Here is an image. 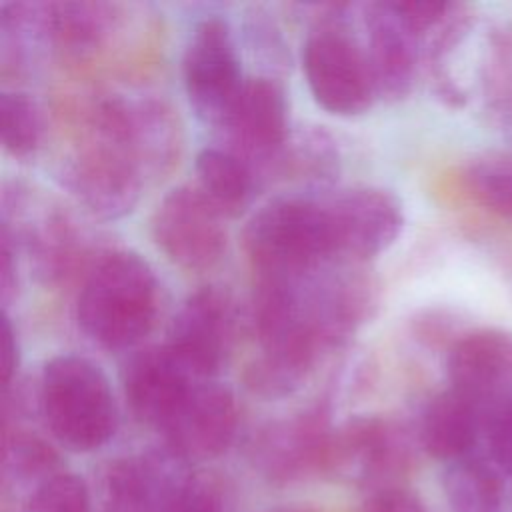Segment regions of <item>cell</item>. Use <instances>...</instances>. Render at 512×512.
I'll list each match as a JSON object with an SVG mask.
<instances>
[{
    "mask_svg": "<svg viewBox=\"0 0 512 512\" xmlns=\"http://www.w3.org/2000/svg\"><path fill=\"white\" fill-rule=\"evenodd\" d=\"M158 314V280L130 250L100 254L88 268L76 304L82 332L108 350L140 344Z\"/></svg>",
    "mask_w": 512,
    "mask_h": 512,
    "instance_id": "6da1fadb",
    "label": "cell"
},
{
    "mask_svg": "<svg viewBox=\"0 0 512 512\" xmlns=\"http://www.w3.org/2000/svg\"><path fill=\"white\" fill-rule=\"evenodd\" d=\"M244 248L258 278L312 276L334 260L326 202L304 196L266 202L244 228Z\"/></svg>",
    "mask_w": 512,
    "mask_h": 512,
    "instance_id": "7a4b0ae2",
    "label": "cell"
},
{
    "mask_svg": "<svg viewBox=\"0 0 512 512\" xmlns=\"http://www.w3.org/2000/svg\"><path fill=\"white\" fill-rule=\"evenodd\" d=\"M38 404L50 434L74 452L102 448L118 426V408L106 374L78 354H58L44 364Z\"/></svg>",
    "mask_w": 512,
    "mask_h": 512,
    "instance_id": "3957f363",
    "label": "cell"
},
{
    "mask_svg": "<svg viewBox=\"0 0 512 512\" xmlns=\"http://www.w3.org/2000/svg\"><path fill=\"white\" fill-rule=\"evenodd\" d=\"M302 70L312 98L330 114L358 116L378 98L364 46L336 20L310 30L302 44Z\"/></svg>",
    "mask_w": 512,
    "mask_h": 512,
    "instance_id": "277c9868",
    "label": "cell"
},
{
    "mask_svg": "<svg viewBox=\"0 0 512 512\" xmlns=\"http://www.w3.org/2000/svg\"><path fill=\"white\" fill-rule=\"evenodd\" d=\"M58 180L88 214L116 220L136 206L144 172L124 148L88 132L62 158Z\"/></svg>",
    "mask_w": 512,
    "mask_h": 512,
    "instance_id": "5b68a950",
    "label": "cell"
},
{
    "mask_svg": "<svg viewBox=\"0 0 512 512\" xmlns=\"http://www.w3.org/2000/svg\"><path fill=\"white\" fill-rule=\"evenodd\" d=\"M184 90L200 120L222 126L244 76L230 24L210 14L194 24L182 58Z\"/></svg>",
    "mask_w": 512,
    "mask_h": 512,
    "instance_id": "8992f818",
    "label": "cell"
},
{
    "mask_svg": "<svg viewBox=\"0 0 512 512\" xmlns=\"http://www.w3.org/2000/svg\"><path fill=\"white\" fill-rule=\"evenodd\" d=\"M152 236L162 254L186 270L212 268L226 250L224 214L198 186H176L156 206Z\"/></svg>",
    "mask_w": 512,
    "mask_h": 512,
    "instance_id": "52a82bcc",
    "label": "cell"
},
{
    "mask_svg": "<svg viewBox=\"0 0 512 512\" xmlns=\"http://www.w3.org/2000/svg\"><path fill=\"white\" fill-rule=\"evenodd\" d=\"M410 466V444L402 428L380 416H358L334 430L328 474L350 480L372 494L398 486Z\"/></svg>",
    "mask_w": 512,
    "mask_h": 512,
    "instance_id": "ba28073f",
    "label": "cell"
},
{
    "mask_svg": "<svg viewBox=\"0 0 512 512\" xmlns=\"http://www.w3.org/2000/svg\"><path fill=\"white\" fill-rule=\"evenodd\" d=\"M334 258L364 262L388 250L404 226L400 198L378 186L350 188L326 202Z\"/></svg>",
    "mask_w": 512,
    "mask_h": 512,
    "instance_id": "9c48e42d",
    "label": "cell"
},
{
    "mask_svg": "<svg viewBox=\"0 0 512 512\" xmlns=\"http://www.w3.org/2000/svg\"><path fill=\"white\" fill-rule=\"evenodd\" d=\"M192 476L190 464L166 444L108 464L98 512H168Z\"/></svg>",
    "mask_w": 512,
    "mask_h": 512,
    "instance_id": "30bf717a",
    "label": "cell"
},
{
    "mask_svg": "<svg viewBox=\"0 0 512 512\" xmlns=\"http://www.w3.org/2000/svg\"><path fill=\"white\" fill-rule=\"evenodd\" d=\"M238 430V404L230 388L196 382L160 430L166 446L188 464L224 454Z\"/></svg>",
    "mask_w": 512,
    "mask_h": 512,
    "instance_id": "8fae6325",
    "label": "cell"
},
{
    "mask_svg": "<svg viewBox=\"0 0 512 512\" xmlns=\"http://www.w3.org/2000/svg\"><path fill=\"white\" fill-rule=\"evenodd\" d=\"M334 428L318 410L264 428L254 442V462L276 484H290L314 474H328Z\"/></svg>",
    "mask_w": 512,
    "mask_h": 512,
    "instance_id": "7c38bea8",
    "label": "cell"
},
{
    "mask_svg": "<svg viewBox=\"0 0 512 512\" xmlns=\"http://www.w3.org/2000/svg\"><path fill=\"white\" fill-rule=\"evenodd\" d=\"M230 338L232 310L226 294L202 286L174 314L166 348L196 380H204L220 370Z\"/></svg>",
    "mask_w": 512,
    "mask_h": 512,
    "instance_id": "4fadbf2b",
    "label": "cell"
},
{
    "mask_svg": "<svg viewBox=\"0 0 512 512\" xmlns=\"http://www.w3.org/2000/svg\"><path fill=\"white\" fill-rule=\"evenodd\" d=\"M450 388L484 412L512 398V332L478 328L464 332L446 354Z\"/></svg>",
    "mask_w": 512,
    "mask_h": 512,
    "instance_id": "5bb4252c",
    "label": "cell"
},
{
    "mask_svg": "<svg viewBox=\"0 0 512 512\" xmlns=\"http://www.w3.org/2000/svg\"><path fill=\"white\" fill-rule=\"evenodd\" d=\"M222 128L248 164L276 158L288 142L286 92L272 76L246 78Z\"/></svg>",
    "mask_w": 512,
    "mask_h": 512,
    "instance_id": "9a60e30c",
    "label": "cell"
},
{
    "mask_svg": "<svg viewBox=\"0 0 512 512\" xmlns=\"http://www.w3.org/2000/svg\"><path fill=\"white\" fill-rule=\"evenodd\" d=\"M122 390L130 412L142 424L162 430L196 380L176 356L162 346L134 352L122 366Z\"/></svg>",
    "mask_w": 512,
    "mask_h": 512,
    "instance_id": "2e32d148",
    "label": "cell"
},
{
    "mask_svg": "<svg viewBox=\"0 0 512 512\" xmlns=\"http://www.w3.org/2000/svg\"><path fill=\"white\" fill-rule=\"evenodd\" d=\"M364 54L376 86V96L400 100L416 80L420 40L394 10L392 2H374L364 8Z\"/></svg>",
    "mask_w": 512,
    "mask_h": 512,
    "instance_id": "e0dca14e",
    "label": "cell"
},
{
    "mask_svg": "<svg viewBox=\"0 0 512 512\" xmlns=\"http://www.w3.org/2000/svg\"><path fill=\"white\" fill-rule=\"evenodd\" d=\"M482 430L484 410L470 398L448 388L426 404L418 438L428 456L452 464L472 456Z\"/></svg>",
    "mask_w": 512,
    "mask_h": 512,
    "instance_id": "ac0fdd59",
    "label": "cell"
},
{
    "mask_svg": "<svg viewBox=\"0 0 512 512\" xmlns=\"http://www.w3.org/2000/svg\"><path fill=\"white\" fill-rule=\"evenodd\" d=\"M118 22L116 6L108 2H52L46 4L48 42L68 58H92Z\"/></svg>",
    "mask_w": 512,
    "mask_h": 512,
    "instance_id": "d6986e66",
    "label": "cell"
},
{
    "mask_svg": "<svg viewBox=\"0 0 512 512\" xmlns=\"http://www.w3.org/2000/svg\"><path fill=\"white\" fill-rule=\"evenodd\" d=\"M196 180L200 192L224 214H240L254 192V172L240 154L230 148L206 146L196 156Z\"/></svg>",
    "mask_w": 512,
    "mask_h": 512,
    "instance_id": "ffe728a7",
    "label": "cell"
},
{
    "mask_svg": "<svg viewBox=\"0 0 512 512\" xmlns=\"http://www.w3.org/2000/svg\"><path fill=\"white\" fill-rule=\"evenodd\" d=\"M444 494L450 512H504L500 470L476 454L446 466Z\"/></svg>",
    "mask_w": 512,
    "mask_h": 512,
    "instance_id": "44dd1931",
    "label": "cell"
},
{
    "mask_svg": "<svg viewBox=\"0 0 512 512\" xmlns=\"http://www.w3.org/2000/svg\"><path fill=\"white\" fill-rule=\"evenodd\" d=\"M62 472L60 454L52 444L28 430H6L2 476L10 488L32 496L44 482Z\"/></svg>",
    "mask_w": 512,
    "mask_h": 512,
    "instance_id": "7402d4cb",
    "label": "cell"
},
{
    "mask_svg": "<svg viewBox=\"0 0 512 512\" xmlns=\"http://www.w3.org/2000/svg\"><path fill=\"white\" fill-rule=\"evenodd\" d=\"M466 194L486 212L512 222V154L486 152L462 170Z\"/></svg>",
    "mask_w": 512,
    "mask_h": 512,
    "instance_id": "603a6c76",
    "label": "cell"
},
{
    "mask_svg": "<svg viewBox=\"0 0 512 512\" xmlns=\"http://www.w3.org/2000/svg\"><path fill=\"white\" fill-rule=\"evenodd\" d=\"M44 122L36 100L20 90L0 94L2 148L14 158L32 156L42 142Z\"/></svg>",
    "mask_w": 512,
    "mask_h": 512,
    "instance_id": "cb8c5ba5",
    "label": "cell"
},
{
    "mask_svg": "<svg viewBox=\"0 0 512 512\" xmlns=\"http://www.w3.org/2000/svg\"><path fill=\"white\" fill-rule=\"evenodd\" d=\"M482 84L488 108L512 122V30H494L482 64Z\"/></svg>",
    "mask_w": 512,
    "mask_h": 512,
    "instance_id": "d4e9b609",
    "label": "cell"
},
{
    "mask_svg": "<svg viewBox=\"0 0 512 512\" xmlns=\"http://www.w3.org/2000/svg\"><path fill=\"white\" fill-rule=\"evenodd\" d=\"M26 512H92L90 490L78 474L62 470L28 496Z\"/></svg>",
    "mask_w": 512,
    "mask_h": 512,
    "instance_id": "484cf974",
    "label": "cell"
},
{
    "mask_svg": "<svg viewBox=\"0 0 512 512\" xmlns=\"http://www.w3.org/2000/svg\"><path fill=\"white\" fill-rule=\"evenodd\" d=\"M482 438L494 466L500 472L512 474V398L484 412Z\"/></svg>",
    "mask_w": 512,
    "mask_h": 512,
    "instance_id": "4316f807",
    "label": "cell"
},
{
    "mask_svg": "<svg viewBox=\"0 0 512 512\" xmlns=\"http://www.w3.org/2000/svg\"><path fill=\"white\" fill-rule=\"evenodd\" d=\"M336 150L326 134L308 132L292 148V164L294 168L310 180H326L332 178L336 166Z\"/></svg>",
    "mask_w": 512,
    "mask_h": 512,
    "instance_id": "83f0119b",
    "label": "cell"
},
{
    "mask_svg": "<svg viewBox=\"0 0 512 512\" xmlns=\"http://www.w3.org/2000/svg\"><path fill=\"white\" fill-rule=\"evenodd\" d=\"M168 512H226L222 486L208 474L192 472Z\"/></svg>",
    "mask_w": 512,
    "mask_h": 512,
    "instance_id": "f1b7e54d",
    "label": "cell"
},
{
    "mask_svg": "<svg viewBox=\"0 0 512 512\" xmlns=\"http://www.w3.org/2000/svg\"><path fill=\"white\" fill-rule=\"evenodd\" d=\"M364 512H428L422 500L402 486L378 490L370 496Z\"/></svg>",
    "mask_w": 512,
    "mask_h": 512,
    "instance_id": "f546056e",
    "label": "cell"
},
{
    "mask_svg": "<svg viewBox=\"0 0 512 512\" xmlns=\"http://www.w3.org/2000/svg\"><path fill=\"white\" fill-rule=\"evenodd\" d=\"M0 364H2V384L6 390H10L12 380L18 370V338L16 330L6 314L2 312V322H0Z\"/></svg>",
    "mask_w": 512,
    "mask_h": 512,
    "instance_id": "4dcf8cb0",
    "label": "cell"
},
{
    "mask_svg": "<svg viewBox=\"0 0 512 512\" xmlns=\"http://www.w3.org/2000/svg\"><path fill=\"white\" fill-rule=\"evenodd\" d=\"M416 332L428 344H440V342H444L448 338L454 344L460 338V336L458 338L452 336L454 334L452 318H446L444 314H438V312H428L420 320H416Z\"/></svg>",
    "mask_w": 512,
    "mask_h": 512,
    "instance_id": "1f68e13d",
    "label": "cell"
},
{
    "mask_svg": "<svg viewBox=\"0 0 512 512\" xmlns=\"http://www.w3.org/2000/svg\"><path fill=\"white\" fill-rule=\"evenodd\" d=\"M0 292H2V302L6 304L10 296L16 292L18 276H16V244L0 232Z\"/></svg>",
    "mask_w": 512,
    "mask_h": 512,
    "instance_id": "d6a6232c",
    "label": "cell"
},
{
    "mask_svg": "<svg viewBox=\"0 0 512 512\" xmlns=\"http://www.w3.org/2000/svg\"><path fill=\"white\" fill-rule=\"evenodd\" d=\"M272 512H318L314 508H304V506H288V508H278Z\"/></svg>",
    "mask_w": 512,
    "mask_h": 512,
    "instance_id": "836d02e7",
    "label": "cell"
}]
</instances>
